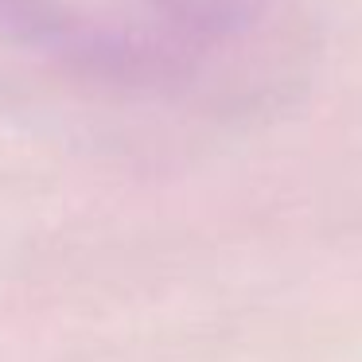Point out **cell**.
<instances>
[]
</instances>
